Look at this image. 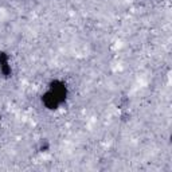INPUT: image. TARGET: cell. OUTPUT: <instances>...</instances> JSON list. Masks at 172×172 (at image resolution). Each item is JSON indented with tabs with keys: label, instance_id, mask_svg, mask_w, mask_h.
Instances as JSON below:
<instances>
[{
	"label": "cell",
	"instance_id": "2",
	"mask_svg": "<svg viewBox=\"0 0 172 172\" xmlns=\"http://www.w3.org/2000/svg\"><path fill=\"white\" fill-rule=\"evenodd\" d=\"M0 123H2V119H0Z\"/></svg>",
	"mask_w": 172,
	"mask_h": 172
},
{
	"label": "cell",
	"instance_id": "1",
	"mask_svg": "<svg viewBox=\"0 0 172 172\" xmlns=\"http://www.w3.org/2000/svg\"><path fill=\"white\" fill-rule=\"evenodd\" d=\"M67 97V87L60 81H54L50 83L49 89L42 97V102L47 109H57L60 104L65 102Z\"/></svg>",
	"mask_w": 172,
	"mask_h": 172
}]
</instances>
